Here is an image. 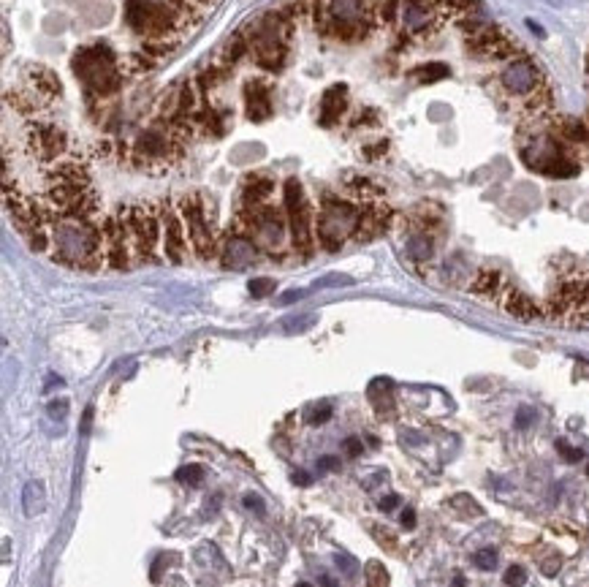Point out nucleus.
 <instances>
[{
  "mask_svg": "<svg viewBox=\"0 0 589 587\" xmlns=\"http://www.w3.org/2000/svg\"><path fill=\"white\" fill-rule=\"evenodd\" d=\"M402 528H405V530H413V528H416V511H413V509H405V511H402Z\"/></svg>",
  "mask_w": 589,
  "mask_h": 587,
  "instance_id": "35",
  "label": "nucleus"
},
{
  "mask_svg": "<svg viewBox=\"0 0 589 587\" xmlns=\"http://www.w3.org/2000/svg\"><path fill=\"white\" fill-rule=\"evenodd\" d=\"M500 304H503L505 313H511V316H516V319H521V321H533V319H540V316H543V307H540L530 294H524V291L513 288V285H505L503 297H500Z\"/></svg>",
  "mask_w": 589,
  "mask_h": 587,
  "instance_id": "11",
  "label": "nucleus"
},
{
  "mask_svg": "<svg viewBox=\"0 0 589 587\" xmlns=\"http://www.w3.org/2000/svg\"><path fill=\"white\" fill-rule=\"evenodd\" d=\"M225 66H220V63H215V66H207L204 71L196 76V88L201 90V93H209V90H215L220 82H223V76H225Z\"/></svg>",
  "mask_w": 589,
  "mask_h": 587,
  "instance_id": "22",
  "label": "nucleus"
},
{
  "mask_svg": "<svg viewBox=\"0 0 589 587\" xmlns=\"http://www.w3.org/2000/svg\"><path fill=\"white\" fill-rule=\"evenodd\" d=\"M104 239H106V267L131 269L136 264L133 237H131V226H128V207H117L114 213L104 218Z\"/></svg>",
  "mask_w": 589,
  "mask_h": 587,
  "instance_id": "6",
  "label": "nucleus"
},
{
  "mask_svg": "<svg viewBox=\"0 0 589 587\" xmlns=\"http://www.w3.org/2000/svg\"><path fill=\"white\" fill-rule=\"evenodd\" d=\"M28 79H30V85H33L35 90V98L44 104V107H49L54 98L63 93V85H60V76L52 71V69H47V66H28Z\"/></svg>",
  "mask_w": 589,
  "mask_h": 587,
  "instance_id": "12",
  "label": "nucleus"
},
{
  "mask_svg": "<svg viewBox=\"0 0 589 587\" xmlns=\"http://www.w3.org/2000/svg\"><path fill=\"white\" fill-rule=\"evenodd\" d=\"M244 503H247V506H250V509H253V506H256V509H258V511H263V506H261V498H253V495H247V498H244Z\"/></svg>",
  "mask_w": 589,
  "mask_h": 587,
  "instance_id": "41",
  "label": "nucleus"
},
{
  "mask_svg": "<svg viewBox=\"0 0 589 587\" xmlns=\"http://www.w3.org/2000/svg\"><path fill=\"white\" fill-rule=\"evenodd\" d=\"M329 17L343 19V22H353V19L367 17V3L364 0H329Z\"/></svg>",
  "mask_w": 589,
  "mask_h": 587,
  "instance_id": "18",
  "label": "nucleus"
},
{
  "mask_svg": "<svg viewBox=\"0 0 589 587\" xmlns=\"http://www.w3.org/2000/svg\"><path fill=\"white\" fill-rule=\"evenodd\" d=\"M52 259L57 264L82 272L106 267L104 223L95 218H63L52 226Z\"/></svg>",
  "mask_w": 589,
  "mask_h": 587,
  "instance_id": "1",
  "label": "nucleus"
},
{
  "mask_svg": "<svg viewBox=\"0 0 589 587\" xmlns=\"http://www.w3.org/2000/svg\"><path fill=\"white\" fill-rule=\"evenodd\" d=\"M369 533H372V538L381 544V547H386L388 552L397 550V535L391 533L388 528H381V525H375V522H369Z\"/></svg>",
  "mask_w": 589,
  "mask_h": 587,
  "instance_id": "25",
  "label": "nucleus"
},
{
  "mask_svg": "<svg viewBox=\"0 0 589 587\" xmlns=\"http://www.w3.org/2000/svg\"><path fill=\"white\" fill-rule=\"evenodd\" d=\"M587 476H589V463H587Z\"/></svg>",
  "mask_w": 589,
  "mask_h": 587,
  "instance_id": "47",
  "label": "nucleus"
},
{
  "mask_svg": "<svg viewBox=\"0 0 589 587\" xmlns=\"http://www.w3.org/2000/svg\"><path fill=\"white\" fill-rule=\"evenodd\" d=\"M397 503H399L397 495H388V498L381 500V509H383V511H391V509H397Z\"/></svg>",
  "mask_w": 589,
  "mask_h": 587,
  "instance_id": "39",
  "label": "nucleus"
},
{
  "mask_svg": "<svg viewBox=\"0 0 589 587\" xmlns=\"http://www.w3.org/2000/svg\"><path fill=\"white\" fill-rule=\"evenodd\" d=\"M386 153H388V139H381V142L367 144L364 150H362V155H364L367 160H378V158H383Z\"/></svg>",
  "mask_w": 589,
  "mask_h": 587,
  "instance_id": "28",
  "label": "nucleus"
},
{
  "mask_svg": "<svg viewBox=\"0 0 589 587\" xmlns=\"http://www.w3.org/2000/svg\"><path fill=\"white\" fill-rule=\"evenodd\" d=\"M272 191H275V179L272 177H266V174H247L242 188V207H250V210L263 207L266 198L272 196Z\"/></svg>",
  "mask_w": 589,
  "mask_h": 587,
  "instance_id": "15",
  "label": "nucleus"
},
{
  "mask_svg": "<svg viewBox=\"0 0 589 587\" xmlns=\"http://www.w3.org/2000/svg\"><path fill=\"white\" fill-rule=\"evenodd\" d=\"M367 576V587H388V574L383 569L378 560H369L364 569Z\"/></svg>",
  "mask_w": 589,
  "mask_h": 587,
  "instance_id": "23",
  "label": "nucleus"
},
{
  "mask_svg": "<svg viewBox=\"0 0 589 587\" xmlns=\"http://www.w3.org/2000/svg\"><path fill=\"white\" fill-rule=\"evenodd\" d=\"M160 220H163V253L172 264L185 261V250H188V229L179 210H172L169 204H160Z\"/></svg>",
  "mask_w": 589,
  "mask_h": 587,
  "instance_id": "9",
  "label": "nucleus"
},
{
  "mask_svg": "<svg viewBox=\"0 0 589 587\" xmlns=\"http://www.w3.org/2000/svg\"><path fill=\"white\" fill-rule=\"evenodd\" d=\"M318 468H321V470H334V468H340V460H337V457H321V460H318Z\"/></svg>",
  "mask_w": 589,
  "mask_h": 587,
  "instance_id": "37",
  "label": "nucleus"
},
{
  "mask_svg": "<svg viewBox=\"0 0 589 587\" xmlns=\"http://www.w3.org/2000/svg\"><path fill=\"white\" fill-rule=\"evenodd\" d=\"M247 52H250L247 38H244V33H237V36H231L228 41H225L223 52H220V66L231 69V66H234V63H239Z\"/></svg>",
  "mask_w": 589,
  "mask_h": 587,
  "instance_id": "19",
  "label": "nucleus"
},
{
  "mask_svg": "<svg viewBox=\"0 0 589 587\" xmlns=\"http://www.w3.org/2000/svg\"><path fill=\"white\" fill-rule=\"evenodd\" d=\"M343 449H345L347 457H359V454L364 451V446H362V438H345Z\"/></svg>",
  "mask_w": 589,
  "mask_h": 587,
  "instance_id": "33",
  "label": "nucleus"
},
{
  "mask_svg": "<svg viewBox=\"0 0 589 587\" xmlns=\"http://www.w3.org/2000/svg\"><path fill=\"white\" fill-rule=\"evenodd\" d=\"M22 500H25V514L28 516L44 511V500H47L44 498V484H41V481H30V484L25 487Z\"/></svg>",
  "mask_w": 589,
  "mask_h": 587,
  "instance_id": "20",
  "label": "nucleus"
},
{
  "mask_svg": "<svg viewBox=\"0 0 589 587\" xmlns=\"http://www.w3.org/2000/svg\"><path fill=\"white\" fill-rule=\"evenodd\" d=\"M25 150L38 158L41 163H57L60 158H66L71 153V139L69 134L60 125L44 123V125H28L25 128Z\"/></svg>",
  "mask_w": 589,
  "mask_h": 587,
  "instance_id": "8",
  "label": "nucleus"
},
{
  "mask_svg": "<svg viewBox=\"0 0 589 587\" xmlns=\"http://www.w3.org/2000/svg\"><path fill=\"white\" fill-rule=\"evenodd\" d=\"M160 207L155 204H133L128 207V226L133 237L136 264H155L160 245Z\"/></svg>",
  "mask_w": 589,
  "mask_h": 587,
  "instance_id": "4",
  "label": "nucleus"
},
{
  "mask_svg": "<svg viewBox=\"0 0 589 587\" xmlns=\"http://www.w3.org/2000/svg\"><path fill=\"white\" fill-rule=\"evenodd\" d=\"M321 582H323V587H337V585H334V582H331V579H329V576H323Z\"/></svg>",
  "mask_w": 589,
  "mask_h": 587,
  "instance_id": "44",
  "label": "nucleus"
},
{
  "mask_svg": "<svg viewBox=\"0 0 589 587\" xmlns=\"http://www.w3.org/2000/svg\"><path fill=\"white\" fill-rule=\"evenodd\" d=\"M557 571H559V557H552V560L543 563V574H546V576H554Z\"/></svg>",
  "mask_w": 589,
  "mask_h": 587,
  "instance_id": "38",
  "label": "nucleus"
},
{
  "mask_svg": "<svg viewBox=\"0 0 589 587\" xmlns=\"http://www.w3.org/2000/svg\"><path fill=\"white\" fill-rule=\"evenodd\" d=\"M250 52L256 54V63H258L263 71L278 73L288 63V44H263V47H256Z\"/></svg>",
  "mask_w": 589,
  "mask_h": 587,
  "instance_id": "17",
  "label": "nucleus"
},
{
  "mask_svg": "<svg viewBox=\"0 0 589 587\" xmlns=\"http://www.w3.org/2000/svg\"><path fill=\"white\" fill-rule=\"evenodd\" d=\"M294 484H299V487H307V484H310V476H307L304 470H296V473H294Z\"/></svg>",
  "mask_w": 589,
  "mask_h": 587,
  "instance_id": "40",
  "label": "nucleus"
},
{
  "mask_svg": "<svg viewBox=\"0 0 589 587\" xmlns=\"http://www.w3.org/2000/svg\"><path fill=\"white\" fill-rule=\"evenodd\" d=\"M90 422H93V408L85 410V422H82V432H87L90 429Z\"/></svg>",
  "mask_w": 589,
  "mask_h": 587,
  "instance_id": "42",
  "label": "nucleus"
},
{
  "mask_svg": "<svg viewBox=\"0 0 589 587\" xmlns=\"http://www.w3.org/2000/svg\"><path fill=\"white\" fill-rule=\"evenodd\" d=\"M362 218V207L337 198V196H323V210L318 215V226H315V237L321 242L323 250H340L347 237L356 234Z\"/></svg>",
  "mask_w": 589,
  "mask_h": 587,
  "instance_id": "3",
  "label": "nucleus"
},
{
  "mask_svg": "<svg viewBox=\"0 0 589 587\" xmlns=\"http://www.w3.org/2000/svg\"><path fill=\"white\" fill-rule=\"evenodd\" d=\"M242 93H244L247 117H250L253 123H263V120H269V117H272L275 107H272V90H269L266 82H261V79H250V82H244Z\"/></svg>",
  "mask_w": 589,
  "mask_h": 587,
  "instance_id": "10",
  "label": "nucleus"
},
{
  "mask_svg": "<svg viewBox=\"0 0 589 587\" xmlns=\"http://www.w3.org/2000/svg\"><path fill=\"white\" fill-rule=\"evenodd\" d=\"M350 125L353 128H372V125H378V112L375 109H367L364 114H359Z\"/></svg>",
  "mask_w": 589,
  "mask_h": 587,
  "instance_id": "31",
  "label": "nucleus"
},
{
  "mask_svg": "<svg viewBox=\"0 0 589 587\" xmlns=\"http://www.w3.org/2000/svg\"><path fill=\"white\" fill-rule=\"evenodd\" d=\"M475 566L481 571H492L497 566V552L494 550H481L475 552Z\"/></svg>",
  "mask_w": 589,
  "mask_h": 587,
  "instance_id": "27",
  "label": "nucleus"
},
{
  "mask_svg": "<svg viewBox=\"0 0 589 587\" xmlns=\"http://www.w3.org/2000/svg\"><path fill=\"white\" fill-rule=\"evenodd\" d=\"M157 66V60L155 57H150V54H144L139 49V52H133V54H128L125 60H122V71L125 73H147V71H153Z\"/></svg>",
  "mask_w": 589,
  "mask_h": 587,
  "instance_id": "21",
  "label": "nucleus"
},
{
  "mask_svg": "<svg viewBox=\"0 0 589 587\" xmlns=\"http://www.w3.org/2000/svg\"><path fill=\"white\" fill-rule=\"evenodd\" d=\"M505 585L508 587H521L524 582H527V571L521 569V566H511V569L505 571Z\"/></svg>",
  "mask_w": 589,
  "mask_h": 587,
  "instance_id": "29",
  "label": "nucleus"
},
{
  "mask_svg": "<svg viewBox=\"0 0 589 587\" xmlns=\"http://www.w3.org/2000/svg\"><path fill=\"white\" fill-rule=\"evenodd\" d=\"M451 503H453V509H465V511H472V514H481V511H484V509H481V506H475V500L468 498V495H456Z\"/></svg>",
  "mask_w": 589,
  "mask_h": 587,
  "instance_id": "30",
  "label": "nucleus"
},
{
  "mask_svg": "<svg viewBox=\"0 0 589 587\" xmlns=\"http://www.w3.org/2000/svg\"><path fill=\"white\" fill-rule=\"evenodd\" d=\"M256 259V245H253V237L247 234H228L223 248V267L242 269Z\"/></svg>",
  "mask_w": 589,
  "mask_h": 587,
  "instance_id": "13",
  "label": "nucleus"
},
{
  "mask_svg": "<svg viewBox=\"0 0 589 587\" xmlns=\"http://www.w3.org/2000/svg\"><path fill=\"white\" fill-rule=\"evenodd\" d=\"M331 419V408L329 405H321V408H312L310 410V425H323Z\"/></svg>",
  "mask_w": 589,
  "mask_h": 587,
  "instance_id": "32",
  "label": "nucleus"
},
{
  "mask_svg": "<svg viewBox=\"0 0 589 587\" xmlns=\"http://www.w3.org/2000/svg\"><path fill=\"white\" fill-rule=\"evenodd\" d=\"M296 587H312V585H307V582H299Z\"/></svg>",
  "mask_w": 589,
  "mask_h": 587,
  "instance_id": "46",
  "label": "nucleus"
},
{
  "mask_svg": "<svg viewBox=\"0 0 589 587\" xmlns=\"http://www.w3.org/2000/svg\"><path fill=\"white\" fill-rule=\"evenodd\" d=\"M177 481L179 484H191V487H198L204 481V468L201 465H185L177 470Z\"/></svg>",
  "mask_w": 589,
  "mask_h": 587,
  "instance_id": "24",
  "label": "nucleus"
},
{
  "mask_svg": "<svg viewBox=\"0 0 589 587\" xmlns=\"http://www.w3.org/2000/svg\"><path fill=\"white\" fill-rule=\"evenodd\" d=\"M191 123L204 136H223L225 134V114L212 107H201L191 112Z\"/></svg>",
  "mask_w": 589,
  "mask_h": 587,
  "instance_id": "16",
  "label": "nucleus"
},
{
  "mask_svg": "<svg viewBox=\"0 0 589 587\" xmlns=\"http://www.w3.org/2000/svg\"><path fill=\"white\" fill-rule=\"evenodd\" d=\"M453 587H465V579H462V576H456V582H453Z\"/></svg>",
  "mask_w": 589,
  "mask_h": 587,
  "instance_id": "45",
  "label": "nucleus"
},
{
  "mask_svg": "<svg viewBox=\"0 0 589 587\" xmlns=\"http://www.w3.org/2000/svg\"><path fill=\"white\" fill-rule=\"evenodd\" d=\"M302 297V291H288L285 297H282V302H294V300H299Z\"/></svg>",
  "mask_w": 589,
  "mask_h": 587,
  "instance_id": "43",
  "label": "nucleus"
},
{
  "mask_svg": "<svg viewBox=\"0 0 589 587\" xmlns=\"http://www.w3.org/2000/svg\"><path fill=\"white\" fill-rule=\"evenodd\" d=\"M250 294L256 297V300H263V297H269L272 291H275V280L272 278H256V280H250Z\"/></svg>",
  "mask_w": 589,
  "mask_h": 587,
  "instance_id": "26",
  "label": "nucleus"
},
{
  "mask_svg": "<svg viewBox=\"0 0 589 587\" xmlns=\"http://www.w3.org/2000/svg\"><path fill=\"white\" fill-rule=\"evenodd\" d=\"M71 69L76 73V79L82 82L90 107H95L101 98L114 95L122 88V79H125L122 60L104 41L79 47L71 57Z\"/></svg>",
  "mask_w": 589,
  "mask_h": 587,
  "instance_id": "2",
  "label": "nucleus"
},
{
  "mask_svg": "<svg viewBox=\"0 0 589 587\" xmlns=\"http://www.w3.org/2000/svg\"><path fill=\"white\" fill-rule=\"evenodd\" d=\"M177 210L185 220V229H188V239L193 245V253L198 259H212L215 253V234H212V226L207 220V210H204V201L201 196H182Z\"/></svg>",
  "mask_w": 589,
  "mask_h": 587,
  "instance_id": "7",
  "label": "nucleus"
},
{
  "mask_svg": "<svg viewBox=\"0 0 589 587\" xmlns=\"http://www.w3.org/2000/svg\"><path fill=\"white\" fill-rule=\"evenodd\" d=\"M530 422H533V410L530 408H521L519 416H516V427H530Z\"/></svg>",
  "mask_w": 589,
  "mask_h": 587,
  "instance_id": "36",
  "label": "nucleus"
},
{
  "mask_svg": "<svg viewBox=\"0 0 589 587\" xmlns=\"http://www.w3.org/2000/svg\"><path fill=\"white\" fill-rule=\"evenodd\" d=\"M557 449H559V454H565V460H568V463L581 460V451H578V449H573V446H568L565 441H557Z\"/></svg>",
  "mask_w": 589,
  "mask_h": 587,
  "instance_id": "34",
  "label": "nucleus"
},
{
  "mask_svg": "<svg viewBox=\"0 0 589 587\" xmlns=\"http://www.w3.org/2000/svg\"><path fill=\"white\" fill-rule=\"evenodd\" d=\"M285 215H288V226H291V239L294 248L302 256H310L315 248V234H312V215L310 204L304 198L302 182L296 177L285 179Z\"/></svg>",
  "mask_w": 589,
  "mask_h": 587,
  "instance_id": "5",
  "label": "nucleus"
},
{
  "mask_svg": "<svg viewBox=\"0 0 589 587\" xmlns=\"http://www.w3.org/2000/svg\"><path fill=\"white\" fill-rule=\"evenodd\" d=\"M347 112V88L345 85H334L323 93L321 98V114H318V123L323 128L340 123V117Z\"/></svg>",
  "mask_w": 589,
  "mask_h": 587,
  "instance_id": "14",
  "label": "nucleus"
}]
</instances>
